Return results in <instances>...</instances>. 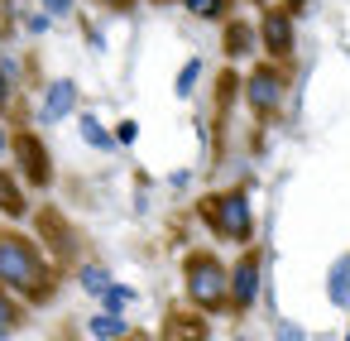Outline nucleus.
<instances>
[{
	"label": "nucleus",
	"mask_w": 350,
	"mask_h": 341,
	"mask_svg": "<svg viewBox=\"0 0 350 341\" xmlns=\"http://www.w3.org/2000/svg\"><path fill=\"white\" fill-rule=\"evenodd\" d=\"M259 288H264V255L245 245L240 260L230 264V312H250L259 303Z\"/></svg>",
	"instance_id": "nucleus-7"
},
{
	"label": "nucleus",
	"mask_w": 350,
	"mask_h": 341,
	"mask_svg": "<svg viewBox=\"0 0 350 341\" xmlns=\"http://www.w3.org/2000/svg\"><path fill=\"white\" fill-rule=\"evenodd\" d=\"M326 298H331L336 307H350V250L326 269Z\"/></svg>",
	"instance_id": "nucleus-14"
},
{
	"label": "nucleus",
	"mask_w": 350,
	"mask_h": 341,
	"mask_svg": "<svg viewBox=\"0 0 350 341\" xmlns=\"http://www.w3.org/2000/svg\"><path fill=\"white\" fill-rule=\"evenodd\" d=\"M139 140V125L135 121H120V130H116V144H135Z\"/></svg>",
	"instance_id": "nucleus-26"
},
{
	"label": "nucleus",
	"mask_w": 350,
	"mask_h": 341,
	"mask_svg": "<svg viewBox=\"0 0 350 341\" xmlns=\"http://www.w3.org/2000/svg\"><path fill=\"white\" fill-rule=\"evenodd\" d=\"M77 130H82V140H87L92 149H101V154H111V149H116V135H111L92 111H82V116H77Z\"/></svg>",
	"instance_id": "nucleus-16"
},
{
	"label": "nucleus",
	"mask_w": 350,
	"mask_h": 341,
	"mask_svg": "<svg viewBox=\"0 0 350 341\" xmlns=\"http://www.w3.org/2000/svg\"><path fill=\"white\" fill-rule=\"evenodd\" d=\"M15 101H20V87H15V77H10L5 68H0V116H10Z\"/></svg>",
	"instance_id": "nucleus-21"
},
{
	"label": "nucleus",
	"mask_w": 350,
	"mask_h": 341,
	"mask_svg": "<svg viewBox=\"0 0 350 341\" xmlns=\"http://www.w3.org/2000/svg\"><path fill=\"white\" fill-rule=\"evenodd\" d=\"M77 101H82L77 82H72V77H58V82H49V87H44L39 121H63V116H72V111H77Z\"/></svg>",
	"instance_id": "nucleus-10"
},
{
	"label": "nucleus",
	"mask_w": 350,
	"mask_h": 341,
	"mask_svg": "<svg viewBox=\"0 0 350 341\" xmlns=\"http://www.w3.org/2000/svg\"><path fill=\"white\" fill-rule=\"evenodd\" d=\"M49 25H53L49 10H44V15H25V29H29V34H49Z\"/></svg>",
	"instance_id": "nucleus-23"
},
{
	"label": "nucleus",
	"mask_w": 350,
	"mask_h": 341,
	"mask_svg": "<svg viewBox=\"0 0 350 341\" xmlns=\"http://www.w3.org/2000/svg\"><path fill=\"white\" fill-rule=\"evenodd\" d=\"M235 341H245V336H235Z\"/></svg>",
	"instance_id": "nucleus-30"
},
{
	"label": "nucleus",
	"mask_w": 350,
	"mask_h": 341,
	"mask_svg": "<svg viewBox=\"0 0 350 341\" xmlns=\"http://www.w3.org/2000/svg\"><path fill=\"white\" fill-rule=\"evenodd\" d=\"M235 97H240V77L226 68V73H221V82H216V111H221V121H226V111L235 106Z\"/></svg>",
	"instance_id": "nucleus-18"
},
{
	"label": "nucleus",
	"mask_w": 350,
	"mask_h": 341,
	"mask_svg": "<svg viewBox=\"0 0 350 341\" xmlns=\"http://www.w3.org/2000/svg\"><path fill=\"white\" fill-rule=\"evenodd\" d=\"M77 283H82V293H92V298H101L116 279H111V269H101V264H77Z\"/></svg>",
	"instance_id": "nucleus-17"
},
{
	"label": "nucleus",
	"mask_w": 350,
	"mask_h": 341,
	"mask_svg": "<svg viewBox=\"0 0 350 341\" xmlns=\"http://www.w3.org/2000/svg\"><path fill=\"white\" fill-rule=\"evenodd\" d=\"M149 5H178V0H149Z\"/></svg>",
	"instance_id": "nucleus-29"
},
{
	"label": "nucleus",
	"mask_w": 350,
	"mask_h": 341,
	"mask_svg": "<svg viewBox=\"0 0 350 341\" xmlns=\"http://www.w3.org/2000/svg\"><path fill=\"white\" fill-rule=\"evenodd\" d=\"M221 49H226L230 63L254 58V53H259V20H240V15H230V20L221 25Z\"/></svg>",
	"instance_id": "nucleus-8"
},
{
	"label": "nucleus",
	"mask_w": 350,
	"mask_h": 341,
	"mask_svg": "<svg viewBox=\"0 0 350 341\" xmlns=\"http://www.w3.org/2000/svg\"><path fill=\"white\" fill-rule=\"evenodd\" d=\"M44 10H49L53 20H68V15H72V0H44Z\"/></svg>",
	"instance_id": "nucleus-27"
},
{
	"label": "nucleus",
	"mask_w": 350,
	"mask_h": 341,
	"mask_svg": "<svg viewBox=\"0 0 350 341\" xmlns=\"http://www.w3.org/2000/svg\"><path fill=\"white\" fill-rule=\"evenodd\" d=\"M101 303H106V312H125V307L135 303V293H130L125 283H111V288L101 293Z\"/></svg>",
	"instance_id": "nucleus-20"
},
{
	"label": "nucleus",
	"mask_w": 350,
	"mask_h": 341,
	"mask_svg": "<svg viewBox=\"0 0 350 341\" xmlns=\"http://www.w3.org/2000/svg\"><path fill=\"white\" fill-rule=\"evenodd\" d=\"M87 336H92V341H125V336H130V317H125V312H96V317L87 322Z\"/></svg>",
	"instance_id": "nucleus-13"
},
{
	"label": "nucleus",
	"mask_w": 350,
	"mask_h": 341,
	"mask_svg": "<svg viewBox=\"0 0 350 341\" xmlns=\"http://www.w3.org/2000/svg\"><path fill=\"white\" fill-rule=\"evenodd\" d=\"M0 216H10V221L29 216V183L5 164H0Z\"/></svg>",
	"instance_id": "nucleus-9"
},
{
	"label": "nucleus",
	"mask_w": 350,
	"mask_h": 341,
	"mask_svg": "<svg viewBox=\"0 0 350 341\" xmlns=\"http://www.w3.org/2000/svg\"><path fill=\"white\" fill-rule=\"evenodd\" d=\"M273 341H307V331H302V327H293V322H278Z\"/></svg>",
	"instance_id": "nucleus-24"
},
{
	"label": "nucleus",
	"mask_w": 350,
	"mask_h": 341,
	"mask_svg": "<svg viewBox=\"0 0 350 341\" xmlns=\"http://www.w3.org/2000/svg\"><path fill=\"white\" fill-rule=\"evenodd\" d=\"M183 298L187 307L216 317L230 307V269L216 250H187L183 255Z\"/></svg>",
	"instance_id": "nucleus-2"
},
{
	"label": "nucleus",
	"mask_w": 350,
	"mask_h": 341,
	"mask_svg": "<svg viewBox=\"0 0 350 341\" xmlns=\"http://www.w3.org/2000/svg\"><path fill=\"white\" fill-rule=\"evenodd\" d=\"M197 77H202V58H187V63H183V73H178V82H173V92L187 101V97L197 92Z\"/></svg>",
	"instance_id": "nucleus-19"
},
{
	"label": "nucleus",
	"mask_w": 350,
	"mask_h": 341,
	"mask_svg": "<svg viewBox=\"0 0 350 341\" xmlns=\"http://www.w3.org/2000/svg\"><path fill=\"white\" fill-rule=\"evenodd\" d=\"M10 159H15V173L29 183V188H53V154L49 144L34 135V130H15V144H10Z\"/></svg>",
	"instance_id": "nucleus-6"
},
{
	"label": "nucleus",
	"mask_w": 350,
	"mask_h": 341,
	"mask_svg": "<svg viewBox=\"0 0 350 341\" xmlns=\"http://www.w3.org/2000/svg\"><path fill=\"white\" fill-rule=\"evenodd\" d=\"M259 49L273 63H293V53H297V15L288 5H264V15H259Z\"/></svg>",
	"instance_id": "nucleus-5"
},
{
	"label": "nucleus",
	"mask_w": 350,
	"mask_h": 341,
	"mask_svg": "<svg viewBox=\"0 0 350 341\" xmlns=\"http://www.w3.org/2000/svg\"><path fill=\"white\" fill-rule=\"evenodd\" d=\"M240 97H245L254 121H273L283 111V101H288V63H273V58L254 63L240 77Z\"/></svg>",
	"instance_id": "nucleus-4"
},
{
	"label": "nucleus",
	"mask_w": 350,
	"mask_h": 341,
	"mask_svg": "<svg viewBox=\"0 0 350 341\" xmlns=\"http://www.w3.org/2000/svg\"><path fill=\"white\" fill-rule=\"evenodd\" d=\"M163 341H206V312H173L163 322Z\"/></svg>",
	"instance_id": "nucleus-11"
},
{
	"label": "nucleus",
	"mask_w": 350,
	"mask_h": 341,
	"mask_svg": "<svg viewBox=\"0 0 350 341\" xmlns=\"http://www.w3.org/2000/svg\"><path fill=\"white\" fill-rule=\"evenodd\" d=\"M197 216H202V226L216 240L240 245V250L254 245V207H250V192L245 188H216V192H206L197 202Z\"/></svg>",
	"instance_id": "nucleus-3"
},
{
	"label": "nucleus",
	"mask_w": 350,
	"mask_h": 341,
	"mask_svg": "<svg viewBox=\"0 0 350 341\" xmlns=\"http://www.w3.org/2000/svg\"><path fill=\"white\" fill-rule=\"evenodd\" d=\"M10 144H15V130L5 125V116H0V164L10 159Z\"/></svg>",
	"instance_id": "nucleus-25"
},
{
	"label": "nucleus",
	"mask_w": 350,
	"mask_h": 341,
	"mask_svg": "<svg viewBox=\"0 0 350 341\" xmlns=\"http://www.w3.org/2000/svg\"><path fill=\"white\" fill-rule=\"evenodd\" d=\"M178 5L192 15V20H211V25H226L230 15H235V5L240 0H178Z\"/></svg>",
	"instance_id": "nucleus-15"
},
{
	"label": "nucleus",
	"mask_w": 350,
	"mask_h": 341,
	"mask_svg": "<svg viewBox=\"0 0 350 341\" xmlns=\"http://www.w3.org/2000/svg\"><path fill=\"white\" fill-rule=\"evenodd\" d=\"M0 288L20 293L25 303H49L58 293V264L49 260L39 236L0 231Z\"/></svg>",
	"instance_id": "nucleus-1"
},
{
	"label": "nucleus",
	"mask_w": 350,
	"mask_h": 341,
	"mask_svg": "<svg viewBox=\"0 0 350 341\" xmlns=\"http://www.w3.org/2000/svg\"><path fill=\"white\" fill-rule=\"evenodd\" d=\"M345 341H350V331H345Z\"/></svg>",
	"instance_id": "nucleus-31"
},
{
	"label": "nucleus",
	"mask_w": 350,
	"mask_h": 341,
	"mask_svg": "<svg viewBox=\"0 0 350 341\" xmlns=\"http://www.w3.org/2000/svg\"><path fill=\"white\" fill-rule=\"evenodd\" d=\"M92 5H96V10H106V15H130L139 0H92Z\"/></svg>",
	"instance_id": "nucleus-22"
},
{
	"label": "nucleus",
	"mask_w": 350,
	"mask_h": 341,
	"mask_svg": "<svg viewBox=\"0 0 350 341\" xmlns=\"http://www.w3.org/2000/svg\"><path fill=\"white\" fill-rule=\"evenodd\" d=\"M25 322H29V303L10 288H0V341H10Z\"/></svg>",
	"instance_id": "nucleus-12"
},
{
	"label": "nucleus",
	"mask_w": 350,
	"mask_h": 341,
	"mask_svg": "<svg viewBox=\"0 0 350 341\" xmlns=\"http://www.w3.org/2000/svg\"><path fill=\"white\" fill-rule=\"evenodd\" d=\"M283 5H288V10H293V15H302V10H307V5H312V0H283Z\"/></svg>",
	"instance_id": "nucleus-28"
}]
</instances>
